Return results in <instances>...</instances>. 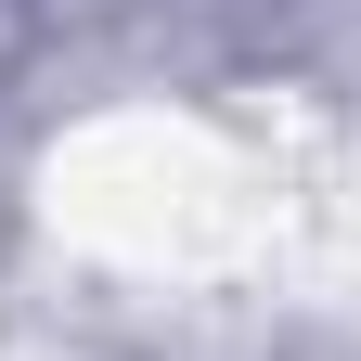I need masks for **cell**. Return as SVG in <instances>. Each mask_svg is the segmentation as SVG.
<instances>
[{
    "mask_svg": "<svg viewBox=\"0 0 361 361\" xmlns=\"http://www.w3.org/2000/svg\"><path fill=\"white\" fill-rule=\"evenodd\" d=\"M39 39H52V0H0V90L39 65Z\"/></svg>",
    "mask_w": 361,
    "mask_h": 361,
    "instance_id": "obj_1",
    "label": "cell"
}]
</instances>
